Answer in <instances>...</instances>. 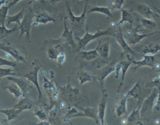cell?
Masks as SVG:
<instances>
[{"label":"cell","instance_id":"obj_1","mask_svg":"<svg viewBox=\"0 0 160 125\" xmlns=\"http://www.w3.org/2000/svg\"><path fill=\"white\" fill-rule=\"evenodd\" d=\"M96 32L94 34L90 33L88 31V26H86L85 28V33L84 36L82 38H79L78 35H76V39L77 40L78 42V48L76 51L78 52L80 51L81 50H83L85 47L89 44L90 42L99 39L102 36H115L116 34V31L117 28H115L114 26H110L108 29L105 30H101L98 28H96Z\"/></svg>","mask_w":160,"mask_h":125},{"label":"cell","instance_id":"obj_2","mask_svg":"<svg viewBox=\"0 0 160 125\" xmlns=\"http://www.w3.org/2000/svg\"><path fill=\"white\" fill-rule=\"evenodd\" d=\"M66 6L67 9L68 19L70 22V26L71 31L73 32H75L76 35H78V33H81L84 32V25L86 24V19L87 14V9H88V0H86L85 6L82 12V14L79 16H75L72 11L71 8V5L68 1H66Z\"/></svg>","mask_w":160,"mask_h":125},{"label":"cell","instance_id":"obj_3","mask_svg":"<svg viewBox=\"0 0 160 125\" xmlns=\"http://www.w3.org/2000/svg\"><path fill=\"white\" fill-rule=\"evenodd\" d=\"M39 71L43 79L42 88L46 92V94L50 100L49 108H51L56 104L59 98V89L54 82V72L52 70L49 71V74L51 78V80H49L48 78H46L45 72L42 70L41 67L39 68Z\"/></svg>","mask_w":160,"mask_h":125},{"label":"cell","instance_id":"obj_4","mask_svg":"<svg viewBox=\"0 0 160 125\" xmlns=\"http://www.w3.org/2000/svg\"><path fill=\"white\" fill-rule=\"evenodd\" d=\"M141 25H137L133 26L129 24L126 26L125 30L123 31V35L124 39L127 41L129 45H134L138 42H140L144 38L149 37L150 36L156 34L160 32V31L150 32L148 34H139L138 32L140 31Z\"/></svg>","mask_w":160,"mask_h":125},{"label":"cell","instance_id":"obj_5","mask_svg":"<svg viewBox=\"0 0 160 125\" xmlns=\"http://www.w3.org/2000/svg\"><path fill=\"white\" fill-rule=\"evenodd\" d=\"M64 29L62 34L61 35V36L56 39H45L44 41V43H47L50 45L53 46H61V45H65L68 46H70L71 48L77 49L78 44L75 42L74 39H73V31H70L66 24V17H64Z\"/></svg>","mask_w":160,"mask_h":125},{"label":"cell","instance_id":"obj_6","mask_svg":"<svg viewBox=\"0 0 160 125\" xmlns=\"http://www.w3.org/2000/svg\"><path fill=\"white\" fill-rule=\"evenodd\" d=\"M158 94V89L154 88L151 94L144 100L141 107L140 108V115L141 121H149L152 112L154 110V101L156 99Z\"/></svg>","mask_w":160,"mask_h":125},{"label":"cell","instance_id":"obj_7","mask_svg":"<svg viewBox=\"0 0 160 125\" xmlns=\"http://www.w3.org/2000/svg\"><path fill=\"white\" fill-rule=\"evenodd\" d=\"M35 14L34 11L32 8H29L26 11H25L24 16L22 19L21 24L19 26V38L23 34H26V42H31V30L32 28V18H34Z\"/></svg>","mask_w":160,"mask_h":125},{"label":"cell","instance_id":"obj_8","mask_svg":"<svg viewBox=\"0 0 160 125\" xmlns=\"http://www.w3.org/2000/svg\"><path fill=\"white\" fill-rule=\"evenodd\" d=\"M54 82L59 89V98L64 99L70 104L76 100L79 93V89L78 87L73 88L71 86L69 82V78H68V84L64 86H59L55 79Z\"/></svg>","mask_w":160,"mask_h":125},{"label":"cell","instance_id":"obj_9","mask_svg":"<svg viewBox=\"0 0 160 125\" xmlns=\"http://www.w3.org/2000/svg\"><path fill=\"white\" fill-rule=\"evenodd\" d=\"M126 57H128L131 59L133 64L135 65L133 71L135 72L139 68L142 66H148L151 67L152 69L159 71H160V64L157 61V57L154 55H150V54H143L142 56L143 59L140 61H136L134 60L131 55L126 54Z\"/></svg>","mask_w":160,"mask_h":125},{"label":"cell","instance_id":"obj_10","mask_svg":"<svg viewBox=\"0 0 160 125\" xmlns=\"http://www.w3.org/2000/svg\"><path fill=\"white\" fill-rule=\"evenodd\" d=\"M116 39V41L118 43V44L121 48L122 50V54L126 55V54H129L132 57H137L139 54L137 53L134 49H131L124 39V35H123V32L121 27L117 26V29L116 31V34L114 36Z\"/></svg>","mask_w":160,"mask_h":125},{"label":"cell","instance_id":"obj_11","mask_svg":"<svg viewBox=\"0 0 160 125\" xmlns=\"http://www.w3.org/2000/svg\"><path fill=\"white\" fill-rule=\"evenodd\" d=\"M36 66L33 69L30 71L29 72H27L26 74L22 75L23 77L28 79L32 84H34V86L36 88L38 92V104H40L41 103H42L44 100V96L41 89V87L39 84L38 81V72L39 71L40 66L38 64V62H36Z\"/></svg>","mask_w":160,"mask_h":125},{"label":"cell","instance_id":"obj_12","mask_svg":"<svg viewBox=\"0 0 160 125\" xmlns=\"http://www.w3.org/2000/svg\"><path fill=\"white\" fill-rule=\"evenodd\" d=\"M118 62V59H114L105 66L102 67L101 69L98 70L94 73V78L96 79L101 84V89L104 88V81L105 79L111 74L112 72H114L115 66Z\"/></svg>","mask_w":160,"mask_h":125},{"label":"cell","instance_id":"obj_13","mask_svg":"<svg viewBox=\"0 0 160 125\" xmlns=\"http://www.w3.org/2000/svg\"><path fill=\"white\" fill-rule=\"evenodd\" d=\"M77 108L79 109V111L72 114L70 117V119L79 117H86L92 119L97 124H100V121L98 115V108L91 107L82 108L78 106H77Z\"/></svg>","mask_w":160,"mask_h":125},{"label":"cell","instance_id":"obj_14","mask_svg":"<svg viewBox=\"0 0 160 125\" xmlns=\"http://www.w3.org/2000/svg\"><path fill=\"white\" fill-rule=\"evenodd\" d=\"M0 50H2L11 55L17 62L26 63V61L24 56L15 46L11 45L9 42H0Z\"/></svg>","mask_w":160,"mask_h":125},{"label":"cell","instance_id":"obj_15","mask_svg":"<svg viewBox=\"0 0 160 125\" xmlns=\"http://www.w3.org/2000/svg\"><path fill=\"white\" fill-rule=\"evenodd\" d=\"M7 79L16 83L21 89L22 92V97H27L29 91L32 88L31 82L24 77H14V76H8L6 77Z\"/></svg>","mask_w":160,"mask_h":125},{"label":"cell","instance_id":"obj_16","mask_svg":"<svg viewBox=\"0 0 160 125\" xmlns=\"http://www.w3.org/2000/svg\"><path fill=\"white\" fill-rule=\"evenodd\" d=\"M134 51L139 55L156 54L160 51V44L155 42H145L139 47H136Z\"/></svg>","mask_w":160,"mask_h":125},{"label":"cell","instance_id":"obj_17","mask_svg":"<svg viewBox=\"0 0 160 125\" xmlns=\"http://www.w3.org/2000/svg\"><path fill=\"white\" fill-rule=\"evenodd\" d=\"M101 92H102V96L99 100V102L98 103V115L100 121V124L101 125H104L108 94L107 93L106 90L104 88H102Z\"/></svg>","mask_w":160,"mask_h":125},{"label":"cell","instance_id":"obj_18","mask_svg":"<svg viewBox=\"0 0 160 125\" xmlns=\"http://www.w3.org/2000/svg\"><path fill=\"white\" fill-rule=\"evenodd\" d=\"M135 9L138 13L144 16V18L148 19H153L155 17L160 18V15L159 14L154 12L151 7L144 3H138L135 6Z\"/></svg>","mask_w":160,"mask_h":125},{"label":"cell","instance_id":"obj_19","mask_svg":"<svg viewBox=\"0 0 160 125\" xmlns=\"http://www.w3.org/2000/svg\"><path fill=\"white\" fill-rule=\"evenodd\" d=\"M49 22H52L53 23H55L56 20L48 12L41 11L35 14L34 20L32 22V28L40 24H46Z\"/></svg>","mask_w":160,"mask_h":125},{"label":"cell","instance_id":"obj_20","mask_svg":"<svg viewBox=\"0 0 160 125\" xmlns=\"http://www.w3.org/2000/svg\"><path fill=\"white\" fill-rule=\"evenodd\" d=\"M142 94V88L139 80L134 84V85L131 88L130 90H129L126 94H124V95L128 98L131 97L137 99L138 103H139V101H141Z\"/></svg>","mask_w":160,"mask_h":125},{"label":"cell","instance_id":"obj_21","mask_svg":"<svg viewBox=\"0 0 160 125\" xmlns=\"http://www.w3.org/2000/svg\"><path fill=\"white\" fill-rule=\"evenodd\" d=\"M128 98V97L123 94L122 97L116 103L114 109L117 117H121L124 114H127V101Z\"/></svg>","mask_w":160,"mask_h":125},{"label":"cell","instance_id":"obj_22","mask_svg":"<svg viewBox=\"0 0 160 125\" xmlns=\"http://www.w3.org/2000/svg\"><path fill=\"white\" fill-rule=\"evenodd\" d=\"M121 65V80L119 84V86L118 87V89H117V92L118 94H119L121 89L123 86L124 84V78L126 76V74L129 68V66L132 64L131 59L128 57H127V59L126 60H122V61H119Z\"/></svg>","mask_w":160,"mask_h":125},{"label":"cell","instance_id":"obj_23","mask_svg":"<svg viewBox=\"0 0 160 125\" xmlns=\"http://www.w3.org/2000/svg\"><path fill=\"white\" fill-rule=\"evenodd\" d=\"M96 49L100 57L103 59H108L109 58L110 52V42H102L101 41L99 40Z\"/></svg>","mask_w":160,"mask_h":125},{"label":"cell","instance_id":"obj_24","mask_svg":"<svg viewBox=\"0 0 160 125\" xmlns=\"http://www.w3.org/2000/svg\"><path fill=\"white\" fill-rule=\"evenodd\" d=\"M140 121L142 122L141 119L140 115V106L138 103L136 108L133 109L130 114L127 117L126 119V124H140Z\"/></svg>","mask_w":160,"mask_h":125},{"label":"cell","instance_id":"obj_25","mask_svg":"<svg viewBox=\"0 0 160 125\" xmlns=\"http://www.w3.org/2000/svg\"><path fill=\"white\" fill-rule=\"evenodd\" d=\"M24 14H25V9L23 8L19 12L16 13V14H14L12 16H10V15L8 14L6 21H5L6 26L8 27L10 25V24H11L12 22H16L17 24H18L19 26L21 23V21L23 19V18L24 16Z\"/></svg>","mask_w":160,"mask_h":125},{"label":"cell","instance_id":"obj_26","mask_svg":"<svg viewBox=\"0 0 160 125\" xmlns=\"http://www.w3.org/2000/svg\"><path fill=\"white\" fill-rule=\"evenodd\" d=\"M21 112L22 111H21L20 109L14 108L13 107L9 109H0V112L6 116V119H4L3 122L4 121L8 122L16 119Z\"/></svg>","mask_w":160,"mask_h":125},{"label":"cell","instance_id":"obj_27","mask_svg":"<svg viewBox=\"0 0 160 125\" xmlns=\"http://www.w3.org/2000/svg\"><path fill=\"white\" fill-rule=\"evenodd\" d=\"M33 101L27 97H22V98L19 101V102L13 105L12 107L18 109H20L21 111L24 110H29L31 109L33 106Z\"/></svg>","mask_w":160,"mask_h":125},{"label":"cell","instance_id":"obj_28","mask_svg":"<svg viewBox=\"0 0 160 125\" xmlns=\"http://www.w3.org/2000/svg\"><path fill=\"white\" fill-rule=\"evenodd\" d=\"M99 54L98 53L96 48L93 50L90 51H83L81 50L78 52V56L79 59L84 61H92L98 58Z\"/></svg>","mask_w":160,"mask_h":125},{"label":"cell","instance_id":"obj_29","mask_svg":"<svg viewBox=\"0 0 160 125\" xmlns=\"http://www.w3.org/2000/svg\"><path fill=\"white\" fill-rule=\"evenodd\" d=\"M2 89L4 90H8L11 94H12L14 96L13 100L22 97V92L21 89L14 82L2 86Z\"/></svg>","mask_w":160,"mask_h":125},{"label":"cell","instance_id":"obj_30","mask_svg":"<svg viewBox=\"0 0 160 125\" xmlns=\"http://www.w3.org/2000/svg\"><path fill=\"white\" fill-rule=\"evenodd\" d=\"M133 22H134V19L131 12L128 9H121V18L117 22L116 26L122 27V26L125 22H128L131 25H133Z\"/></svg>","mask_w":160,"mask_h":125},{"label":"cell","instance_id":"obj_31","mask_svg":"<svg viewBox=\"0 0 160 125\" xmlns=\"http://www.w3.org/2000/svg\"><path fill=\"white\" fill-rule=\"evenodd\" d=\"M61 112L57 106L56 104H54L52 108H50L49 111V121L52 124H58L59 122V114Z\"/></svg>","mask_w":160,"mask_h":125},{"label":"cell","instance_id":"obj_32","mask_svg":"<svg viewBox=\"0 0 160 125\" xmlns=\"http://www.w3.org/2000/svg\"><path fill=\"white\" fill-rule=\"evenodd\" d=\"M77 78L79 81L80 84H83L86 82L91 81L94 78V75L91 72L81 69L77 72Z\"/></svg>","mask_w":160,"mask_h":125},{"label":"cell","instance_id":"obj_33","mask_svg":"<svg viewBox=\"0 0 160 125\" xmlns=\"http://www.w3.org/2000/svg\"><path fill=\"white\" fill-rule=\"evenodd\" d=\"M92 12H99V13H101L103 14L106 16H107L108 18H112L113 15L112 13V11L110 10V9L107 6H92L91 7L88 11H87V14L88 15L90 13H92Z\"/></svg>","mask_w":160,"mask_h":125},{"label":"cell","instance_id":"obj_34","mask_svg":"<svg viewBox=\"0 0 160 125\" xmlns=\"http://www.w3.org/2000/svg\"><path fill=\"white\" fill-rule=\"evenodd\" d=\"M19 30V25L16 24L12 28L8 29L4 23L0 25V39H3L9 34Z\"/></svg>","mask_w":160,"mask_h":125},{"label":"cell","instance_id":"obj_35","mask_svg":"<svg viewBox=\"0 0 160 125\" xmlns=\"http://www.w3.org/2000/svg\"><path fill=\"white\" fill-rule=\"evenodd\" d=\"M62 50L60 46L51 45L47 49V56L51 60H56L59 52Z\"/></svg>","mask_w":160,"mask_h":125},{"label":"cell","instance_id":"obj_36","mask_svg":"<svg viewBox=\"0 0 160 125\" xmlns=\"http://www.w3.org/2000/svg\"><path fill=\"white\" fill-rule=\"evenodd\" d=\"M124 4V0H108V7L112 12L117 10H121Z\"/></svg>","mask_w":160,"mask_h":125},{"label":"cell","instance_id":"obj_37","mask_svg":"<svg viewBox=\"0 0 160 125\" xmlns=\"http://www.w3.org/2000/svg\"><path fill=\"white\" fill-rule=\"evenodd\" d=\"M141 26H142L144 28L149 29H154L156 26L157 23L153 21L152 19H148V18H141L140 19Z\"/></svg>","mask_w":160,"mask_h":125},{"label":"cell","instance_id":"obj_38","mask_svg":"<svg viewBox=\"0 0 160 125\" xmlns=\"http://www.w3.org/2000/svg\"><path fill=\"white\" fill-rule=\"evenodd\" d=\"M32 115L36 116L40 121H46L48 118L46 111L41 108V106H40V108L38 109H34Z\"/></svg>","mask_w":160,"mask_h":125},{"label":"cell","instance_id":"obj_39","mask_svg":"<svg viewBox=\"0 0 160 125\" xmlns=\"http://www.w3.org/2000/svg\"><path fill=\"white\" fill-rule=\"evenodd\" d=\"M9 8L8 5H3L0 8V25L5 22Z\"/></svg>","mask_w":160,"mask_h":125},{"label":"cell","instance_id":"obj_40","mask_svg":"<svg viewBox=\"0 0 160 125\" xmlns=\"http://www.w3.org/2000/svg\"><path fill=\"white\" fill-rule=\"evenodd\" d=\"M3 66H7L11 68H15L17 66V61H12L8 60L4 58L0 57V67Z\"/></svg>","mask_w":160,"mask_h":125},{"label":"cell","instance_id":"obj_41","mask_svg":"<svg viewBox=\"0 0 160 125\" xmlns=\"http://www.w3.org/2000/svg\"><path fill=\"white\" fill-rule=\"evenodd\" d=\"M16 74L13 72L12 68H0V78L7 77L8 76H15Z\"/></svg>","mask_w":160,"mask_h":125},{"label":"cell","instance_id":"obj_42","mask_svg":"<svg viewBox=\"0 0 160 125\" xmlns=\"http://www.w3.org/2000/svg\"><path fill=\"white\" fill-rule=\"evenodd\" d=\"M65 60H66L65 52H64L63 50H61L59 52V53L58 54V55L57 56V58L56 59V61L57 62V64H58V65L59 68H61L63 65V64L65 62Z\"/></svg>","mask_w":160,"mask_h":125},{"label":"cell","instance_id":"obj_43","mask_svg":"<svg viewBox=\"0 0 160 125\" xmlns=\"http://www.w3.org/2000/svg\"><path fill=\"white\" fill-rule=\"evenodd\" d=\"M146 87H153L157 88L158 89H160V75L149 82V84L146 85Z\"/></svg>","mask_w":160,"mask_h":125},{"label":"cell","instance_id":"obj_44","mask_svg":"<svg viewBox=\"0 0 160 125\" xmlns=\"http://www.w3.org/2000/svg\"><path fill=\"white\" fill-rule=\"evenodd\" d=\"M154 110L156 111H160V89H158V94L156 98V104L154 106Z\"/></svg>","mask_w":160,"mask_h":125},{"label":"cell","instance_id":"obj_45","mask_svg":"<svg viewBox=\"0 0 160 125\" xmlns=\"http://www.w3.org/2000/svg\"><path fill=\"white\" fill-rule=\"evenodd\" d=\"M121 71V65L120 64V62L119 61L117 62V63L116 64L115 66V69H114V72H115V78L116 79H118L120 75V71Z\"/></svg>","mask_w":160,"mask_h":125},{"label":"cell","instance_id":"obj_46","mask_svg":"<svg viewBox=\"0 0 160 125\" xmlns=\"http://www.w3.org/2000/svg\"><path fill=\"white\" fill-rule=\"evenodd\" d=\"M32 124H38V125H50L51 124L49 121H48L47 120L46 121H41V122H37V123H30Z\"/></svg>","mask_w":160,"mask_h":125},{"label":"cell","instance_id":"obj_47","mask_svg":"<svg viewBox=\"0 0 160 125\" xmlns=\"http://www.w3.org/2000/svg\"><path fill=\"white\" fill-rule=\"evenodd\" d=\"M20 1H21V0H11V1L10 2H9V4H8L9 8H10L16 5L18 2H19Z\"/></svg>","mask_w":160,"mask_h":125},{"label":"cell","instance_id":"obj_48","mask_svg":"<svg viewBox=\"0 0 160 125\" xmlns=\"http://www.w3.org/2000/svg\"><path fill=\"white\" fill-rule=\"evenodd\" d=\"M151 2V4H152V7H153V8H154V9L158 12V14H159V15H160V9H159V8H158L154 4V3H153V2L152 1V0H149Z\"/></svg>","mask_w":160,"mask_h":125},{"label":"cell","instance_id":"obj_49","mask_svg":"<svg viewBox=\"0 0 160 125\" xmlns=\"http://www.w3.org/2000/svg\"><path fill=\"white\" fill-rule=\"evenodd\" d=\"M7 2V0H0V8L3 5L6 4Z\"/></svg>","mask_w":160,"mask_h":125},{"label":"cell","instance_id":"obj_50","mask_svg":"<svg viewBox=\"0 0 160 125\" xmlns=\"http://www.w3.org/2000/svg\"><path fill=\"white\" fill-rule=\"evenodd\" d=\"M60 1H61V0H49V2L51 3L52 4H56L57 2H59Z\"/></svg>","mask_w":160,"mask_h":125},{"label":"cell","instance_id":"obj_51","mask_svg":"<svg viewBox=\"0 0 160 125\" xmlns=\"http://www.w3.org/2000/svg\"><path fill=\"white\" fill-rule=\"evenodd\" d=\"M2 124V123H0V124Z\"/></svg>","mask_w":160,"mask_h":125}]
</instances>
